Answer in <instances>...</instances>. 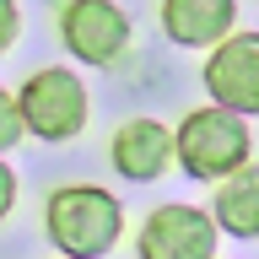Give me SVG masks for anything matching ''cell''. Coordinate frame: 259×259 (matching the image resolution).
I'll return each instance as SVG.
<instances>
[{
	"instance_id": "cell-6",
	"label": "cell",
	"mask_w": 259,
	"mask_h": 259,
	"mask_svg": "<svg viewBox=\"0 0 259 259\" xmlns=\"http://www.w3.org/2000/svg\"><path fill=\"white\" fill-rule=\"evenodd\" d=\"M60 38L81 65H113L130 49V16L113 0H65Z\"/></svg>"
},
{
	"instance_id": "cell-2",
	"label": "cell",
	"mask_w": 259,
	"mask_h": 259,
	"mask_svg": "<svg viewBox=\"0 0 259 259\" xmlns=\"http://www.w3.org/2000/svg\"><path fill=\"white\" fill-rule=\"evenodd\" d=\"M178 162L200 184H227L248 167V124L227 108H194L178 124Z\"/></svg>"
},
{
	"instance_id": "cell-11",
	"label": "cell",
	"mask_w": 259,
	"mask_h": 259,
	"mask_svg": "<svg viewBox=\"0 0 259 259\" xmlns=\"http://www.w3.org/2000/svg\"><path fill=\"white\" fill-rule=\"evenodd\" d=\"M16 27H22V16H16V0H0V54L16 44Z\"/></svg>"
},
{
	"instance_id": "cell-12",
	"label": "cell",
	"mask_w": 259,
	"mask_h": 259,
	"mask_svg": "<svg viewBox=\"0 0 259 259\" xmlns=\"http://www.w3.org/2000/svg\"><path fill=\"white\" fill-rule=\"evenodd\" d=\"M11 205H16V173L6 167V162H0V222L11 216Z\"/></svg>"
},
{
	"instance_id": "cell-3",
	"label": "cell",
	"mask_w": 259,
	"mask_h": 259,
	"mask_svg": "<svg viewBox=\"0 0 259 259\" xmlns=\"http://www.w3.org/2000/svg\"><path fill=\"white\" fill-rule=\"evenodd\" d=\"M16 103H22L27 135L54 141V146H60V141H76L81 130H87V119H92V92H87L81 76H76V70H65V65L32 70V76L22 81Z\"/></svg>"
},
{
	"instance_id": "cell-9",
	"label": "cell",
	"mask_w": 259,
	"mask_h": 259,
	"mask_svg": "<svg viewBox=\"0 0 259 259\" xmlns=\"http://www.w3.org/2000/svg\"><path fill=\"white\" fill-rule=\"evenodd\" d=\"M216 227L232 238H259V162L216 189Z\"/></svg>"
},
{
	"instance_id": "cell-8",
	"label": "cell",
	"mask_w": 259,
	"mask_h": 259,
	"mask_svg": "<svg viewBox=\"0 0 259 259\" xmlns=\"http://www.w3.org/2000/svg\"><path fill=\"white\" fill-rule=\"evenodd\" d=\"M162 32L184 49H222L238 22V0H162Z\"/></svg>"
},
{
	"instance_id": "cell-10",
	"label": "cell",
	"mask_w": 259,
	"mask_h": 259,
	"mask_svg": "<svg viewBox=\"0 0 259 259\" xmlns=\"http://www.w3.org/2000/svg\"><path fill=\"white\" fill-rule=\"evenodd\" d=\"M27 135V119H22V103H16L6 87H0V151H11L16 141Z\"/></svg>"
},
{
	"instance_id": "cell-7",
	"label": "cell",
	"mask_w": 259,
	"mask_h": 259,
	"mask_svg": "<svg viewBox=\"0 0 259 259\" xmlns=\"http://www.w3.org/2000/svg\"><path fill=\"white\" fill-rule=\"evenodd\" d=\"M113 167L130 178V184H151V178L167 173V162L178 157V130L157 124V119H124L113 130V146H108Z\"/></svg>"
},
{
	"instance_id": "cell-4",
	"label": "cell",
	"mask_w": 259,
	"mask_h": 259,
	"mask_svg": "<svg viewBox=\"0 0 259 259\" xmlns=\"http://www.w3.org/2000/svg\"><path fill=\"white\" fill-rule=\"evenodd\" d=\"M216 238H222V227L210 222V210L157 205L141 222L135 254L141 259H216Z\"/></svg>"
},
{
	"instance_id": "cell-1",
	"label": "cell",
	"mask_w": 259,
	"mask_h": 259,
	"mask_svg": "<svg viewBox=\"0 0 259 259\" xmlns=\"http://www.w3.org/2000/svg\"><path fill=\"white\" fill-rule=\"evenodd\" d=\"M44 232L65 259H103L124 232V210L97 184H65L44 205Z\"/></svg>"
},
{
	"instance_id": "cell-5",
	"label": "cell",
	"mask_w": 259,
	"mask_h": 259,
	"mask_svg": "<svg viewBox=\"0 0 259 259\" xmlns=\"http://www.w3.org/2000/svg\"><path fill=\"white\" fill-rule=\"evenodd\" d=\"M200 76H205V92L216 108L238 113V119L248 113L259 119V32H232L222 49H210Z\"/></svg>"
}]
</instances>
